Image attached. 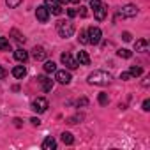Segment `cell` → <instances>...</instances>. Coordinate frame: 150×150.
Wrapping results in <instances>:
<instances>
[{
	"mask_svg": "<svg viewBox=\"0 0 150 150\" xmlns=\"http://www.w3.org/2000/svg\"><path fill=\"white\" fill-rule=\"evenodd\" d=\"M88 83L90 85H110L111 74L108 71H94L88 74Z\"/></svg>",
	"mask_w": 150,
	"mask_h": 150,
	"instance_id": "6da1fadb",
	"label": "cell"
},
{
	"mask_svg": "<svg viewBox=\"0 0 150 150\" xmlns=\"http://www.w3.org/2000/svg\"><path fill=\"white\" fill-rule=\"evenodd\" d=\"M57 32H58V35L64 37V39L72 37V34H74V25H72L69 20H60V21L57 23Z\"/></svg>",
	"mask_w": 150,
	"mask_h": 150,
	"instance_id": "7a4b0ae2",
	"label": "cell"
},
{
	"mask_svg": "<svg viewBox=\"0 0 150 150\" xmlns=\"http://www.w3.org/2000/svg\"><path fill=\"white\" fill-rule=\"evenodd\" d=\"M90 7L94 11V16L97 21H103L106 18V6L101 2V0H90Z\"/></svg>",
	"mask_w": 150,
	"mask_h": 150,
	"instance_id": "3957f363",
	"label": "cell"
},
{
	"mask_svg": "<svg viewBox=\"0 0 150 150\" xmlns=\"http://www.w3.org/2000/svg\"><path fill=\"white\" fill-rule=\"evenodd\" d=\"M87 37H88V44H99L101 37H103V32H101L99 27H90L87 30Z\"/></svg>",
	"mask_w": 150,
	"mask_h": 150,
	"instance_id": "277c9868",
	"label": "cell"
},
{
	"mask_svg": "<svg viewBox=\"0 0 150 150\" xmlns=\"http://www.w3.org/2000/svg\"><path fill=\"white\" fill-rule=\"evenodd\" d=\"M136 14H138V7L132 6V4H127V6H124L120 9V13H118L117 18H134Z\"/></svg>",
	"mask_w": 150,
	"mask_h": 150,
	"instance_id": "5b68a950",
	"label": "cell"
},
{
	"mask_svg": "<svg viewBox=\"0 0 150 150\" xmlns=\"http://www.w3.org/2000/svg\"><path fill=\"white\" fill-rule=\"evenodd\" d=\"M32 110H34L35 113H44V111L48 110V101H46L44 97L34 99V101H32Z\"/></svg>",
	"mask_w": 150,
	"mask_h": 150,
	"instance_id": "8992f818",
	"label": "cell"
},
{
	"mask_svg": "<svg viewBox=\"0 0 150 150\" xmlns=\"http://www.w3.org/2000/svg\"><path fill=\"white\" fill-rule=\"evenodd\" d=\"M44 6H46V9H48L51 14H55V16H60L62 11H64V9H62V4H58L57 0H46Z\"/></svg>",
	"mask_w": 150,
	"mask_h": 150,
	"instance_id": "52a82bcc",
	"label": "cell"
},
{
	"mask_svg": "<svg viewBox=\"0 0 150 150\" xmlns=\"http://www.w3.org/2000/svg\"><path fill=\"white\" fill-rule=\"evenodd\" d=\"M55 80L62 85H69L72 78H71V72L64 69V71H55Z\"/></svg>",
	"mask_w": 150,
	"mask_h": 150,
	"instance_id": "ba28073f",
	"label": "cell"
},
{
	"mask_svg": "<svg viewBox=\"0 0 150 150\" xmlns=\"http://www.w3.org/2000/svg\"><path fill=\"white\" fill-rule=\"evenodd\" d=\"M35 16H37V20H39L41 23H46V21L50 20V11L46 9V6H39V7L35 9Z\"/></svg>",
	"mask_w": 150,
	"mask_h": 150,
	"instance_id": "9c48e42d",
	"label": "cell"
},
{
	"mask_svg": "<svg viewBox=\"0 0 150 150\" xmlns=\"http://www.w3.org/2000/svg\"><path fill=\"white\" fill-rule=\"evenodd\" d=\"M37 81H39L42 92H51V88H53V80H51V78H48V76H39Z\"/></svg>",
	"mask_w": 150,
	"mask_h": 150,
	"instance_id": "30bf717a",
	"label": "cell"
},
{
	"mask_svg": "<svg viewBox=\"0 0 150 150\" xmlns=\"http://www.w3.org/2000/svg\"><path fill=\"white\" fill-rule=\"evenodd\" d=\"M60 60H62V64L67 67V69H76L78 67V62L74 60L69 53H62V57H60Z\"/></svg>",
	"mask_w": 150,
	"mask_h": 150,
	"instance_id": "8fae6325",
	"label": "cell"
},
{
	"mask_svg": "<svg viewBox=\"0 0 150 150\" xmlns=\"http://www.w3.org/2000/svg\"><path fill=\"white\" fill-rule=\"evenodd\" d=\"M32 57H34L35 60H44V58H46L44 48H42V46H35V48L32 50Z\"/></svg>",
	"mask_w": 150,
	"mask_h": 150,
	"instance_id": "7c38bea8",
	"label": "cell"
},
{
	"mask_svg": "<svg viewBox=\"0 0 150 150\" xmlns=\"http://www.w3.org/2000/svg\"><path fill=\"white\" fill-rule=\"evenodd\" d=\"M14 58H16L18 62H23V64H25V62L28 60V51H25L23 48H18V50L14 51Z\"/></svg>",
	"mask_w": 150,
	"mask_h": 150,
	"instance_id": "4fadbf2b",
	"label": "cell"
},
{
	"mask_svg": "<svg viewBox=\"0 0 150 150\" xmlns=\"http://www.w3.org/2000/svg\"><path fill=\"white\" fill-rule=\"evenodd\" d=\"M57 148V141L53 136H48L44 141H42V150H55Z\"/></svg>",
	"mask_w": 150,
	"mask_h": 150,
	"instance_id": "5bb4252c",
	"label": "cell"
},
{
	"mask_svg": "<svg viewBox=\"0 0 150 150\" xmlns=\"http://www.w3.org/2000/svg\"><path fill=\"white\" fill-rule=\"evenodd\" d=\"M13 76L18 78V80H23V78L27 76V69H25L23 65H16V67L13 69Z\"/></svg>",
	"mask_w": 150,
	"mask_h": 150,
	"instance_id": "9a60e30c",
	"label": "cell"
},
{
	"mask_svg": "<svg viewBox=\"0 0 150 150\" xmlns=\"http://www.w3.org/2000/svg\"><path fill=\"white\" fill-rule=\"evenodd\" d=\"M80 65H88L90 64V57L87 51H78V60H76Z\"/></svg>",
	"mask_w": 150,
	"mask_h": 150,
	"instance_id": "2e32d148",
	"label": "cell"
},
{
	"mask_svg": "<svg viewBox=\"0 0 150 150\" xmlns=\"http://www.w3.org/2000/svg\"><path fill=\"white\" fill-rule=\"evenodd\" d=\"M146 50H148V41L146 39L136 41V51H146Z\"/></svg>",
	"mask_w": 150,
	"mask_h": 150,
	"instance_id": "e0dca14e",
	"label": "cell"
},
{
	"mask_svg": "<svg viewBox=\"0 0 150 150\" xmlns=\"http://www.w3.org/2000/svg\"><path fill=\"white\" fill-rule=\"evenodd\" d=\"M0 51H11V42L6 37H0Z\"/></svg>",
	"mask_w": 150,
	"mask_h": 150,
	"instance_id": "ac0fdd59",
	"label": "cell"
},
{
	"mask_svg": "<svg viewBox=\"0 0 150 150\" xmlns=\"http://www.w3.org/2000/svg\"><path fill=\"white\" fill-rule=\"evenodd\" d=\"M62 141H64L65 145H72V143H74V136H72L71 132H62Z\"/></svg>",
	"mask_w": 150,
	"mask_h": 150,
	"instance_id": "d6986e66",
	"label": "cell"
},
{
	"mask_svg": "<svg viewBox=\"0 0 150 150\" xmlns=\"http://www.w3.org/2000/svg\"><path fill=\"white\" fill-rule=\"evenodd\" d=\"M129 74H131L132 78H136V76H141V74H143V69H141V67H136V65H132V67L129 69Z\"/></svg>",
	"mask_w": 150,
	"mask_h": 150,
	"instance_id": "ffe728a7",
	"label": "cell"
},
{
	"mask_svg": "<svg viewBox=\"0 0 150 150\" xmlns=\"http://www.w3.org/2000/svg\"><path fill=\"white\" fill-rule=\"evenodd\" d=\"M11 35L18 41V42H25V35L23 34H20V30H16V28H13L11 30Z\"/></svg>",
	"mask_w": 150,
	"mask_h": 150,
	"instance_id": "44dd1931",
	"label": "cell"
},
{
	"mask_svg": "<svg viewBox=\"0 0 150 150\" xmlns=\"http://www.w3.org/2000/svg\"><path fill=\"white\" fill-rule=\"evenodd\" d=\"M44 71H46V72H55V71H57V64H55L53 60L46 62V64H44Z\"/></svg>",
	"mask_w": 150,
	"mask_h": 150,
	"instance_id": "7402d4cb",
	"label": "cell"
},
{
	"mask_svg": "<svg viewBox=\"0 0 150 150\" xmlns=\"http://www.w3.org/2000/svg\"><path fill=\"white\" fill-rule=\"evenodd\" d=\"M78 39H80V42H81V44H88V37H87V30H81V32H80V37H78Z\"/></svg>",
	"mask_w": 150,
	"mask_h": 150,
	"instance_id": "603a6c76",
	"label": "cell"
},
{
	"mask_svg": "<svg viewBox=\"0 0 150 150\" xmlns=\"http://www.w3.org/2000/svg\"><path fill=\"white\" fill-rule=\"evenodd\" d=\"M118 57H122V58H131L132 53H131L129 50H118Z\"/></svg>",
	"mask_w": 150,
	"mask_h": 150,
	"instance_id": "cb8c5ba5",
	"label": "cell"
},
{
	"mask_svg": "<svg viewBox=\"0 0 150 150\" xmlns=\"http://www.w3.org/2000/svg\"><path fill=\"white\" fill-rule=\"evenodd\" d=\"M110 103V99H108V96L106 94H99V104H103V106H106Z\"/></svg>",
	"mask_w": 150,
	"mask_h": 150,
	"instance_id": "d4e9b609",
	"label": "cell"
},
{
	"mask_svg": "<svg viewBox=\"0 0 150 150\" xmlns=\"http://www.w3.org/2000/svg\"><path fill=\"white\" fill-rule=\"evenodd\" d=\"M7 2V6L11 7V9H14V7H18L20 4H21V0H6Z\"/></svg>",
	"mask_w": 150,
	"mask_h": 150,
	"instance_id": "484cf974",
	"label": "cell"
},
{
	"mask_svg": "<svg viewBox=\"0 0 150 150\" xmlns=\"http://www.w3.org/2000/svg\"><path fill=\"white\" fill-rule=\"evenodd\" d=\"M131 78H132V76L129 74V71H127V72H122V74H120V80H124V81H127V80H131Z\"/></svg>",
	"mask_w": 150,
	"mask_h": 150,
	"instance_id": "4316f807",
	"label": "cell"
},
{
	"mask_svg": "<svg viewBox=\"0 0 150 150\" xmlns=\"http://www.w3.org/2000/svg\"><path fill=\"white\" fill-rule=\"evenodd\" d=\"M141 108H143V111H150V101H148V99H145Z\"/></svg>",
	"mask_w": 150,
	"mask_h": 150,
	"instance_id": "83f0119b",
	"label": "cell"
},
{
	"mask_svg": "<svg viewBox=\"0 0 150 150\" xmlns=\"http://www.w3.org/2000/svg\"><path fill=\"white\" fill-rule=\"evenodd\" d=\"M67 14H69V18H74V16H78V11L76 9H67Z\"/></svg>",
	"mask_w": 150,
	"mask_h": 150,
	"instance_id": "f1b7e54d",
	"label": "cell"
},
{
	"mask_svg": "<svg viewBox=\"0 0 150 150\" xmlns=\"http://www.w3.org/2000/svg\"><path fill=\"white\" fill-rule=\"evenodd\" d=\"M6 76H7V71H6V69H4L2 65H0V80H4Z\"/></svg>",
	"mask_w": 150,
	"mask_h": 150,
	"instance_id": "f546056e",
	"label": "cell"
},
{
	"mask_svg": "<svg viewBox=\"0 0 150 150\" xmlns=\"http://www.w3.org/2000/svg\"><path fill=\"white\" fill-rule=\"evenodd\" d=\"M78 14L85 18V16H87V7H83V6H81V7H80V11H78Z\"/></svg>",
	"mask_w": 150,
	"mask_h": 150,
	"instance_id": "4dcf8cb0",
	"label": "cell"
},
{
	"mask_svg": "<svg viewBox=\"0 0 150 150\" xmlns=\"http://www.w3.org/2000/svg\"><path fill=\"white\" fill-rule=\"evenodd\" d=\"M122 39H124V41H131V34H129V32H124V34H122Z\"/></svg>",
	"mask_w": 150,
	"mask_h": 150,
	"instance_id": "1f68e13d",
	"label": "cell"
},
{
	"mask_svg": "<svg viewBox=\"0 0 150 150\" xmlns=\"http://www.w3.org/2000/svg\"><path fill=\"white\" fill-rule=\"evenodd\" d=\"M87 103H88V101H87V99H80V101H78V103H76V106H85V104H87Z\"/></svg>",
	"mask_w": 150,
	"mask_h": 150,
	"instance_id": "d6a6232c",
	"label": "cell"
},
{
	"mask_svg": "<svg viewBox=\"0 0 150 150\" xmlns=\"http://www.w3.org/2000/svg\"><path fill=\"white\" fill-rule=\"evenodd\" d=\"M30 122H32L34 125H41V120H39V118H35V117H34V118H32Z\"/></svg>",
	"mask_w": 150,
	"mask_h": 150,
	"instance_id": "836d02e7",
	"label": "cell"
},
{
	"mask_svg": "<svg viewBox=\"0 0 150 150\" xmlns=\"http://www.w3.org/2000/svg\"><path fill=\"white\" fill-rule=\"evenodd\" d=\"M58 4H69V0H57Z\"/></svg>",
	"mask_w": 150,
	"mask_h": 150,
	"instance_id": "e575fe53",
	"label": "cell"
}]
</instances>
